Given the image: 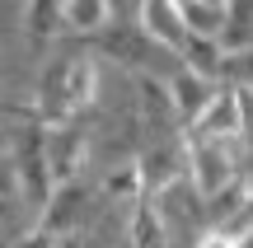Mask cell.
<instances>
[{"instance_id":"obj_1","label":"cell","mask_w":253,"mask_h":248,"mask_svg":"<svg viewBox=\"0 0 253 248\" xmlns=\"http://www.w3.org/2000/svg\"><path fill=\"white\" fill-rule=\"evenodd\" d=\"M5 112L19 122L14 136H9V155H14L19 183H24L28 215L38 220L47 211V202H52V192H56V174H52V159H47V131L52 127H42L28 108H5Z\"/></svg>"},{"instance_id":"obj_2","label":"cell","mask_w":253,"mask_h":248,"mask_svg":"<svg viewBox=\"0 0 253 248\" xmlns=\"http://www.w3.org/2000/svg\"><path fill=\"white\" fill-rule=\"evenodd\" d=\"M89 52H99L103 61L122 66L126 75H173L183 66V56L173 52V47L155 42L150 33H145L136 19H118V24H108L99 37H89Z\"/></svg>"},{"instance_id":"obj_3","label":"cell","mask_w":253,"mask_h":248,"mask_svg":"<svg viewBox=\"0 0 253 248\" xmlns=\"http://www.w3.org/2000/svg\"><path fill=\"white\" fill-rule=\"evenodd\" d=\"M183 150H188V183L202 197L220 192L244 174V150L239 136H202V131H183Z\"/></svg>"},{"instance_id":"obj_4","label":"cell","mask_w":253,"mask_h":248,"mask_svg":"<svg viewBox=\"0 0 253 248\" xmlns=\"http://www.w3.org/2000/svg\"><path fill=\"white\" fill-rule=\"evenodd\" d=\"M28 112H33L42 127H66V122L80 117L75 103H71V56H52V61L42 66V75H38V84H33Z\"/></svg>"},{"instance_id":"obj_5","label":"cell","mask_w":253,"mask_h":248,"mask_svg":"<svg viewBox=\"0 0 253 248\" xmlns=\"http://www.w3.org/2000/svg\"><path fill=\"white\" fill-rule=\"evenodd\" d=\"M89 206H94V183H89V178H75V183H61V187L52 192L47 211L38 215L33 225H42V230H52V234H61V239H71V234L80 230V220L89 215Z\"/></svg>"},{"instance_id":"obj_6","label":"cell","mask_w":253,"mask_h":248,"mask_svg":"<svg viewBox=\"0 0 253 248\" xmlns=\"http://www.w3.org/2000/svg\"><path fill=\"white\" fill-rule=\"evenodd\" d=\"M47 159H52L56 187H61V183H75V178H84V164H89V131H84L80 122L52 127V131H47Z\"/></svg>"},{"instance_id":"obj_7","label":"cell","mask_w":253,"mask_h":248,"mask_svg":"<svg viewBox=\"0 0 253 248\" xmlns=\"http://www.w3.org/2000/svg\"><path fill=\"white\" fill-rule=\"evenodd\" d=\"M220 84H225V80H211V75L192 71L188 61H183L178 71L169 75V89H173V103H178V122H183V131L197 127V117L211 108V99L220 94Z\"/></svg>"},{"instance_id":"obj_8","label":"cell","mask_w":253,"mask_h":248,"mask_svg":"<svg viewBox=\"0 0 253 248\" xmlns=\"http://www.w3.org/2000/svg\"><path fill=\"white\" fill-rule=\"evenodd\" d=\"M136 24H141L145 33L155 37V42L173 47L178 56H183V42L192 37L188 19H183V9H178V0H141V9H136Z\"/></svg>"},{"instance_id":"obj_9","label":"cell","mask_w":253,"mask_h":248,"mask_svg":"<svg viewBox=\"0 0 253 248\" xmlns=\"http://www.w3.org/2000/svg\"><path fill=\"white\" fill-rule=\"evenodd\" d=\"M173 234H169V215H164L160 197L145 192L141 202L131 206L126 215V248H169Z\"/></svg>"},{"instance_id":"obj_10","label":"cell","mask_w":253,"mask_h":248,"mask_svg":"<svg viewBox=\"0 0 253 248\" xmlns=\"http://www.w3.org/2000/svg\"><path fill=\"white\" fill-rule=\"evenodd\" d=\"M24 211H28V202H24L14 155H9V145H0V248H9L19 239V215Z\"/></svg>"},{"instance_id":"obj_11","label":"cell","mask_w":253,"mask_h":248,"mask_svg":"<svg viewBox=\"0 0 253 248\" xmlns=\"http://www.w3.org/2000/svg\"><path fill=\"white\" fill-rule=\"evenodd\" d=\"M99 197H103V202H118V206H126V211H131V206L145 197L141 159H136V155H131V159H118V164L99 178Z\"/></svg>"},{"instance_id":"obj_12","label":"cell","mask_w":253,"mask_h":248,"mask_svg":"<svg viewBox=\"0 0 253 248\" xmlns=\"http://www.w3.org/2000/svg\"><path fill=\"white\" fill-rule=\"evenodd\" d=\"M24 28H28V42L47 47L66 33V0H28L24 5Z\"/></svg>"},{"instance_id":"obj_13","label":"cell","mask_w":253,"mask_h":248,"mask_svg":"<svg viewBox=\"0 0 253 248\" xmlns=\"http://www.w3.org/2000/svg\"><path fill=\"white\" fill-rule=\"evenodd\" d=\"M188 131H202V136H239V89L235 84H220V94L211 99V108L197 117V127Z\"/></svg>"},{"instance_id":"obj_14","label":"cell","mask_w":253,"mask_h":248,"mask_svg":"<svg viewBox=\"0 0 253 248\" xmlns=\"http://www.w3.org/2000/svg\"><path fill=\"white\" fill-rule=\"evenodd\" d=\"M113 19L108 0H66V37H99Z\"/></svg>"},{"instance_id":"obj_15","label":"cell","mask_w":253,"mask_h":248,"mask_svg":"<svg viewBox=\"0 0 253 248\" xmlns=\"http://www.w3.org/2000/svg\"><path fill=\"white\" fill-rule=\"evenodd\" d=\"M99 99V52H71V103L75 112H89Z\"/></svg>"},{"instance_id":"obj_16","label":"cell","mask_w":253,"mask_h":248,"mask_svg":"<svg viewBox=\"0 0 253 248\" xmlns=\"http://www.w3.org/2000/svg\"><path fill=\"white\" fill-rule=\"evenodd\" d=\"M183 61H188L192 71L220 80V66H225V42H220L216 33H192L188 42H183Z\"/></svg>"},{"instance_id":"obj_17","label":"cell","mask_w":253,"mask_h":248,"mask_svg":"<svg viewBox=\"0 0 253 248\" xmlns=\"http://www.w3.org/2000/svg\"><path fill=\"white\" fill-rule=\"evenodd\" d=\"M220 42H225V52H244V47H253V0H230V5H225Z\"/></svg>"},{"instance_id":"obj_18","label":"cell","mask_w":253,"mask_h":248,"mask_svg":"<svg viewBox=\"0 0 253 248\" xmlns=\"http://www.w3.org/2000/svg\"><path fill=\"white\" fill-rule=\"evenodd\" d=\"M239 89V150H244V169L253 174V84H235Z\"/></svg>"},{"instance_id":"obj_19","label":"cell","mask_w":253,"mask_h":248,"mask_svg":"<svg viewBox=\"0 0 253 248\" xmlns=\"http://www.w3.org/2000/svg\"><path fill=\"white\" fill-rule=\"evenodd\" d=\"M9 248H66V239H61V234H52V230H42V225H33V230L19 234Z\"/></svg>"},{"instance_id":"obj_20","label":"cell","mask_w":253,"mask_h":248,"mask_svg":"<svg viewBox=\"0 0 253 248\" xmlns=\"http://www.w3.org/2000/svg\"><path fill=\"white\" fill-rule=\"evenodd\" d=\"M225 230H230V234H235V239H239V244H249V239H253V192H249V202H244V206H239V215H235V220H230V225H225Z\"/></svg>"},{"instance_id":"obj_21","label":"cell","mask_w":253,"mask_h":248,"mask_svg":"<svg viewBox=\"0 0 253 248\" xmlns=\"http://www.w3.org/2000/svg\"><path fill=\"white\" fill-rule=\"evenodd\" d=\"M108 5H113V19H136V9H141L136 0H108Z\"/></svg>"},{"instance_id":"obj_22","label":"cell","mask_w":253,"mask_h":248,"mask_svg":"<svg viewBox=\"0 0 253 248\" xmlns=\"http://www.w3.org/2000/svg\"><path fill=\"white\" fill-rule=\"evenodd\" d=\"M211 5H230V0H211Z\"/></svg>"}]
</instances>
